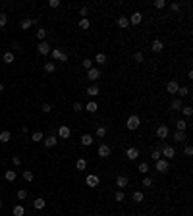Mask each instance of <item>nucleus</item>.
I'll use <instances>...</instances> for the list:
<instances>
[{"label":"nucleus","mask_w":193,"mask_h":216,"mask_svg":"<svg viewBox=\"0 0 193 216\" xmlns=\"http://www.w3.org/2000/svg\"><path fill=\"white\" fill-rule=\"evenodd\" d=\"M50 56L54 58L56 62H68V52L62 48H52L50 50Z\"/></svg>","instance_id":"nucleus-1"},{"label":"nucleus","mask_w":193,"mask_h":216,"mask_svg":"<svg viewBox=\"0 0 193 216\" xmlns=\"http://www.w3.org/2000/svg\"><path fill=\"white\" fill-rule=\"evenodd\" d=\"M155 168H156V172L164 174V172H168V170H170V162L166 160V158H159V160L155 162Z\"/></svg>","instance_id":"nucleus-2"},{"label":"nucleus","mask_w":193,"mask_h":216,"mask_svg":"<svg viewBox=\"0 0 193 216\" xmlns=\"http://www.w3.org/2000/svg\"><path fill=\"white\" fill-rule=\"evenodd\" d=\"M139 125H141V120H139V116H129L128 118V122H126V128L129 129V131H133V129H137Z\"/></svg>","instance_id":"nucleus-3"},{"label":"nucleus","mask_w":193,"mask_h":216,"mask_svg":"<svg viewBox=\"0 0 193 216\" xmlns=\"http://www.w3.org/2000/svg\"><path fill=\"white\" fill-rule=\"evenodd\" d=\"M160 155H162L166 160H172L174 156H176V149H174L172 145H164V147L160 149Z\"/></svg>","instance_id":"nucleus-4"},{"label":"nucleus","mask_w":193,"mask_h":216,"mask_svg":"<svg viewBox=\"0 0 193 216\" xmlns=\"http://www.w3.org/2000/svg\"><path fill=\"white\" fill-rule=\"evenodd\" d=\"M110 152H112V149H110V145H106V143H101L99 149H96V155H99L101 158H108Z\"/></svg>","instance_id":"nucleus-5"},{"label":"nucleus","mask_w":193,"mask_h":216,"mask_svg":"<svg viewBox=\"0 0 193 216\" xmlns=\"http://www.w3.org/2000/svg\"><path fill=\"white\" fill-rule=\"evenodd\" d=\"M168 135H170V129H168V125H159L156 128V137L159 139H168Z\"/></svg>","instance_id":"nucleus-6"},{"label":"nucleus","mask_w":193,"mask_h":216,"mask_svg":"<svg viewBox=\"0 0 193 216\" xmlns=\"http://www.w3.org/2000/svg\"><path fill=\"white\" fill-rule=\"evenodd\" d=\"M43 143H45V147L52 149V147H56V143H58V137H56L54 133H50L48 137H45V139H43Z\"/></svg>","instance_id":"nucleus-7"},{"label":"nucleus","mask_w":193,"mask_h":216,"mask_svg":"<svg viewBox=\"0 0 193 216\" xmlns=\"http://www.w3.org/2000/svg\"><path fill=\"white\" fill-rule=\"evenodd\" d=\"M139 155H141V152H139L137 147H129V149L126 151V158H128V160H135V158H139Z\"/></svg>","instance_id":"nucleus-8"},{"label":"nucleus","mask_w":193,"mask_h":216,"mask_svg":"<svg viewBox=\"0 0 193 216\" xmlns=\"http://www.w3.org/2000/svg\"><path fill=\"white\" fill-rule=\"evenodd\" d=\"M131 25H139V23H141L143 21V14L141 12H133V14H131L129 16V20H128Z\"/></svg>","instance_id":"nucleus-9"},{"label":"nucleus","mask_w":193,"mask_h":216,"mask_svg":"<svg viewBox=\"0 0 193 216\" xmlns=\"http://www.w3.org/2000/svg\"><path fill=\"white\" fill-rule=\"evenodd\" d=\"M101 77V70L99 68H91V70H87V79L89 81H96Z\"/></svg>","instance_id":"nucleus-10"},{"label":"nucleus","mask_w":193,"mask_h":216,"mask_svg":"<svg viewBox=\"0 0 193 216\" xmlns=\"http://www.w3.org/2000/svg\"><path fill=\"white\" fill-rule=\"evenodd\" d=\"M37 50H39V54L47 56V54H50V44H48L47 41H41V43H39V47H37Z\"/></svg>","instance_id":"nucleus-11"},{"label":"nucleus","mask_w":193,"mask_h":216,"mask_svg":"<svg viewBox=\"0 0 193 216\" xmlns=\"http://www.w3.org/2000/svg\"><path fill=\"white\" fill-rule=\"evenodd\" d=\"M70 135H72V129H70L68 125H60V128H58V137L60 139H68Z\"/></svg>","instance_id":"nucleus-12"},{"label":"nucleus","mask_w":193,"mask_h":216,"mask_svg":"<svg viewBox=\"0 0 193 216\" xmlns=\"http://www.w3.org/2000/svg\"><path fill=\"white\" fill-rule=\"evenodd\" d=\"M99 182H101L99 176H95V174H89V176L85 178V183L89 185V187H96V185H99Z\"/></svg>","instance_id":"nucleus-13"},{"label":"nucleus","mask_w":193,"mask_h":216,"mask_svg":"<svg viewBox=\"0 0 193 216\" xmlns=\"http://www.w3.org/2000/svg\"><path fill=\"white\" fill-rule=\"evenodd\" d=\"M178 89H180L178 81H168V83H166V93H170V95H176V93H178Z\"/></svg>","instance_id":"nucleus-14"},{"label":"nucleus","mask_w":193,"mask_h":216,"mask_svg":"<svg viewBox=\"0 0 193 216\" xmlns=\"http://www.w3.org/2000/svg\"><path fill=\"white\" fill-rule=\"evenodd\" d=\"M93 141H95V139H93L91 133H83V135H81V145H83V147H91Z\"/></svg>","instance_id":"nucleus-15"},{"label":"nucleus","mask_w":193,"mask_h":216,"mask_svg":"<svg viewBox=\"0 0 193 216\" xmlns=\"http://www.w3.org/2000/svg\"><path fill=\"white\" fill-rule=\"evenodd\" d=\"M162 48H164V43H162L160 39H155V41L151 43V50H153V52H160Z\"/></svg>","instance_id":"nucleus-16"},{"label":"nucleus","mask_w":193,"mask_h":216,"mask_svg":"<svg viewBox=\"0 0 193 216\" xmlns=\"http://www.w3.org/2000/svg\"><path fill=\"white\" fill-rule=\"evenodd\" d=\"M172 139L176 141V143H183L187 139V135H186V131H174V135H172Z\"/></svg>","instance_id":"nucleus-17"},{"label":"nucleus","mask_w":193,"mask_h":216,"mask_svg":"<svg viewBox=\"0 0 193 216\" xmlns=\"http://www.w3.org/2000/svg\"><path fill=\"white\" fill-rule=\"evenodd\" d=\"M128 183H129L128 176H118V178H116V185H118V189H124Z\"/></svg>","instance_id":"nucleus-18"},{"label":"nucleus","mask_w":193,"mask_h":216,"mask_svg":"<svg viewBox=\"0 0 193 216\" xmlns=\"http://www.w3.org/2000/svg\"><path fill=\"white\" fill-rule=\"evenodd\" d=\"M2 60H4V64H14V62H16V56H14V52H12V50H8V52H4V56H2Z\"/></svg>","instance_id":"nucleus-19"},{"label":"nucleus","mask_w":193,"mask_h":216,"mask_svg":"<svg viewBox=\"0 0 193 216\" xmlns=\"http://www.w3.org/2000/svg\"><path fill=\"white\" fill-rule=\"evenodd\" d=\"M33 206H35L37 210H43V209L47 206V201L43 199V197H39V199H35V201H33Z\"/></svg>","instance_id":"nucleus-20"},{"label":"nucleus","mask_w":193,"mask_h":216,"mask_svg":"<svg viewBox=\"0 0 193 216\" xmlns=\"http://www.w3.org/2000/svg\"><path fill=\"white\" fill-rule=\"evenodd\" d=\"M85 110L89 112V114H95L96 110H99V104H96L95 101H89V102H87V106H85Z\"/></svg>","instance_id":"nucleus-21"},{"label":"nucleus","mask_w":193,"mask_h":216,"mask_svg":"<svg viewBox=\"0 0 193 216\" xmlns=\"http://www.w3.org/2000/svg\"><path fill=\"white\" fill-rule=\"evenodd\" d=\"M187 125H189V124H187L186 120L180 118V120L176 122V131H186V129H187Z\"/></svg>","instance_id":"nucleus-22"},{"label":"nucleus","mask_w":193,"mask_h":216,"mask_svg":"<svg viewBox=\"0 0 193 216\" xmlns=\"http://www.w3.org/2000/svg\"><path fill=\"white\" fill-rule=\"evenodd\" d=\"M99 93H101L99 85H89V87H87V95H89V97H96Z\"/></svg>","instance_id":"nucleus-23"},{"label":"nucleus","mask_w":193,"mask_h":216,"mask_svg":"<svg viewBox=\"0 0 193 216\" xmlns=\"http://www.w3.org/2000/svg\"><path fill=\"white\" fill-rule=\"evenodd\" d=\"M4 178H6V182H16V178H17V174H16V170H6V174H4Z\"/></svg>","instance_id":"nucleus-24"},{"label":"nucleus","mask_w":193,"mask_h":216,"mask_svg":"<svg viewBox=\"0 0 193 216\" xmlns=\"http://www.w3.org/2000/svg\"><path fill=\"white\" fill-rule=\"evenodd\" d=\"M116 23H118V27H122V29H126V27H129V21H128V17H124V16H120Z\"/></svg>","instance_id":"nucleus-25"},{"label":"nucleus","mask_w":193,"mask_h":216,"mask_svg":"<svg viewBox=\"0 0 193 216\" xmlns=\"http://www.w3.org/2000/svg\"><path fill=\"white\" fill-rule=\"evenodd\" d=\"M131 199H133L135 203H141V201L145 199V195H143L141 191H133V193H131Z\"/></svg>","instance_id":"nucleus-26"},{"label":"nucleus","mask_w":193,"mask_h":216,"mask_svg":"<svg viewBox=\"0 0 193 216\" xmlns=\"http://www.w3.org/2000/svg\"><path fill=\"white\" fill-rule=\"evenodd\" d=\"M10 139H12V133H10V131H6V129H4L2 133H0V143H8Z\"/></svg>","instance_id":"nucleus-27"},{"label":"nucleus","mask_w":193,"mask_h":216,"mask_svg":"<svg viewBox=\"0 0 193 216\" xmlns=\"http://www.w3.org/2000/svg\"><path fill=\"white\" fill-rule=\"evenodd\" d=\"M21 176H23V179H25L27 183H31V182H33V178H35L31 170H23V174H21Z\"/></svg>","instance_id":"nucleus-28"},{"label":"nucleus","mask_w":193,"mask_h":216,"mask_svg":"<svg viewBox=\"0 0 193 216\" xmlns=\"http://www.w3.org/2000/svg\"><path fill=\"white\" fill-rule=\"evenodd\" d=\"M43 139H45V137H43V131H35V133L31 135V141H33V143H41Z\"/></svg>","instance_id":"nucleus-29"},{"label":"nucleus","mask_w":193,"mask_h":216,"mask_svg":"<svg viewBox=\"0 0 193 216\" xmlns=\"http://www.w3.org/2000/svg\"><path fill=\"white\" fill-rule=\"evenodd\" d=\"M35 23H37V20H23L21 21V29H29V27H33Z\"/></svg>","instance_id":"nucleus-30"},{"label":"nucleus","mask_w":193,"mask_h":216,"mask_svg":"<svg viewBox=\"0 0 193 216\" xmlns=\"http://www.w3.org/2000/svg\"><path fill=\"white\" fill-rule=\"evenodd\" d=\"M95 135L99 139H102L104 135H106V128H104V125H99V128H96V131H95Z\"/></svg>","instance_id":"nucleus-31"},{"label":"nucleus","mask_w":193,"mask_h":216,"mask_svg":"<svg viewBox=\"0 0 193 216\" xmlns=\"http://www.w3.org/2000/svg\"><path fill=\"white\" fill-rule=\"evenodd\" d=\"M95 62H96V64H106V54L99 52V54L95 56Z\"/></svg>","instance_id":"nucleus-32"},{"label":"nucleus","mask_w":193,"mask_h":216,"mask_svg":"<svg viewBox=\"0 0 193 216\" xmlns=\"http://www.w3.org/2000/svg\"><path fill=\"white\" fill-rule=\"evenodd\" d=\"M139 174H143V176H147L149 174V164H147V162H141V164H139Z\"/></svg>","instance_id":"nucleus-33"},{"label":"nucleus","mask_w":193,"mask_h":216,"mask_svg":"<svg viewBox=\"0 0 193 216\" xmlns=\"http://www.w3.org/2000/svg\"><path fill=\"white\" fill-rule=\"evenodd\" d=\"M12 212H14V216H23V214H25V209H23L21 205H17V206H14Z\"/></svg>","instance_id":"nucleus-34"},{"label":"nucleus","mask_w":193,"mask_h":216,"mask_svg":"<svg viewBox=\"0 0 193 216\" xmlns=\"http://www.w3.org/2000/svg\"><path fill=\"white\" fill-rule=\"evenodd\" d=\"M170 108H172V110H182V101H180V98H174Z\"/></svg>","instance_id":"nucleus-35"},{"label":"nucleus","mask_w":193,"mask_h":216,"mask_svg":"<svg viewBox=\"0 0 193 216\" xmlns=\"http://www.w3.org/2000/svg\"><path fill=\"white\" fill-rule=\"evenodd\" d=\"M54 70H56V64H54V62H47V64H45V71H47V74H52Z\"/></svg>","instance_id":"nucleus-36"},{"label":"nucleus","mask_w":193,"mask_h":216,"mask_svg":"<svg viewBox=\"0 0 193 216\" xmlns=\"http://www.w3.org/2000/svg\"><path fill=\"white\" fill-rule=\"evenodd\" d=\"M75 168H77V170H85V168H87V162H85V158H77V162H75Z\"/></svg>","instance_id":"nucleus-37"},{"label":"nucleus","mask_w":193,"mask_h":216,"mask_svg":"<svg viewBox=\"0 0 193 216\" xmlns=\"http://www.w3.org/2000/svg\"><path fill=\"white\" fill-rule=\"evenodd\" d=\"M114 199H116L118 203H122V201H124V199H126V195H124V191H122V189H118V191H116V193H114Z\"/></svg>","instance_id":"nucleus-38"},{"label":"nucleus","mask_w":193,"mask_h":216,"mask_svg":"<svg viewBox=\"0 0 193 216\" xmlns=\"http://www.w3.org/2000/svg\"><path fill=\"white\" fill-rule=\"evenodd\" d=\"M89 25H91L89 17H83V20L79 21V29H89Z\"/></svg>","instance_id":"nucleus-39"},{"label":"nucleus","mask_w":193,"mask_h":216,"mask_svg":"<svg viewBox=\"0 0 193 216\" xmlns=\"http://www.w3.org/2000/svg\"><path fill=\"white\" fill-rule=\"evenodd\" d=\"M182 114L186 116V118H189V116L193 114V108L191 106H182Z\"/></svg>","instance_id":"nucleus-40"},{"label":"nucleus","mask_w":193,"mask_h":216,"mask_svg":"<svg viewBox=\"0 0 193 216\" xmlns=\"http://www.w3.org/2000/svg\"><path fill=\"white\" fill-rule=\"evenodd\" d=\"M133 60H135V64H141V62L145 60V56H143V52H135V54H133Z\"/></svg>","instance_id":"nucleus-41"},{"label":"nucleus","mask_w":193,"mask_h":216,"mask_svg":"<svg viewBox=\"0 0 193 216\" xmlns=\"http://www.w3.org/2000/svg\"><path fill=\"white\" fill-rule=\"evenodd\" d=\"M37 39L39 41H45L47 39V29H43V27H41V29L37 31Z\"/></svg>","instance_id":"nucleus-42"},{"label":"nucleus","mask_w":193,"mask_h":216,"mask_svg":"<svg viewBox=\"0 0 193 216\" xmlns=\"http://www.w3.org/2000/svg\"><path fill=\"white\" fill-rule=\"evenodd\" d=\"M17 199H20V201L27 199V189H20V191H17Z\"/></svg>","instance_id":"nucleus-43"},{"label":"nucleus","mask_w":193,"mask_h":216,"mask_svg":"<svg viewBox=\"0 0 193 216\" xmlns=\"http://www.w3.org/2000/svg\"><path fill=\"white\" fill-rule=\"evenodd\" d=\"M81 66H83L85 70H91V68H93V60H89V58H85V60L81 62Z\"/></svg>","instance_id":"nucleus-44"},{"label":"nucleus","mask_w":193,"mask_h":216,"mask_svg":"<svg viewBox=\"0 0 193 216\" xmlns=\"http://www.w3.org/2000/svg\"><path fill=\"white\" fill-rule=\"evenodd\" d=\"M176 95H182V97H187V95H189V87H180Z\"/></svg>","instance_id":"nucleus-45"},{"label":"nucleus","mask_w":193,"mask_h":216,"mask_svg":"<svg viewBox=\"0 0 193 216\" xmlns=\"http://www.w3.org/2000/svg\"><path fill=\"white\" fill-rule=\"evenodd\" d=\"M151 158L156 162V160H159V158H162V155H160V149H155L153 151V155H151Z\"/></svg>","instance_id":"nucleus-46"},{"label":"nucleus","mask_w":193,"mask_h":216,"mask_svg":"<svg viewBox=\"0 0 193 216\" xmlns=\"http://www.w3.org/2000/svg\"><path fill=\"white\" fill-rule=\"evenodd\" d=\"M180 8H182V4H180V2H172V4H170V10H172L174 14L180 12Z\"/></svg>","instance_id":"nucleus-47"},{"label":"nucleus","mask_w":193,"mask_h":216,"mask_svg":"<svg viewBox=\"0 0 193 216\" xmlns=\"http://www.w3.org/2000/svg\"><path fill=\"white\" fill-rule=\"evenodd\" d=\"M87 14H89V8H87V6H81V8H79V16H81V20H83V17H87Z\"/></svg>","instance_id":"nucleus-48"},{"label":"nucleus","mask_w":193,"mask_h":216,"mask_svg":"<svg viewBox=\"0 0 193 216\" xmlns=\"http://www.w3.org/2000/svg\"><path fill=\"white\" fill-rule=\"evenodd\" d=\"M143 185H145V187H153V179L149 178V176H145V178H143Z\"/></svg>","instance_id":"nucleus-49"},{"label":"nucleus","mask_w":193,"mask_h":216,"mask_svg":"<svg viewBox=\"0 0 193 216\" xmlns=\"http://www.w3.org/2000/svg\"><path fill=\"white\" fill-rule=\"evenodd\" d=\"M183 155H186V156H187V158H189V156H191V155H193V147H191V145H187V147H186V149H183Z\"/></svg>","instance_id":"nucleus-50"},{"label":"nucleus","mask_w":193,"mask_h":216,"mask_svg":"<svg viewBox=\"0 0 193 216\" xmlns=\"http://www.w3.org/2000/svg\"><path fill=\"white\" fill-rule=\"evenodd\" d=\"M8 23V16L6 14H0V27H4Z\"/></svg>","instance_id":"nucleus-51"},{"label":"nucleus","mask_w":193,"mask_h":216,"mask_svg":"<svg viewBox=\"0 0 193 216\" xmlns=\"http://www.w3.org/2000/svg\"><path fill=\"white\" fill-rule=\"evenodd\" d=\"M164 6H166L164 0H155V8H159V10H160V8H164Z\"/></svg>","instance_id":"nucleus-52"},{"label":"nucleus","mask_w":193,"mask_h":216,"mask_svg":"<svg viewBox=\"0 0 193 216\" xmlns=\"http://www.w3.org/2000/svg\"><path fill=\"white\" fill-rule=\"evenodd\" d=\"M48 6H50V8H60V0H50Z\"/></svg>","instance_id":"nucleus-53"},{"label":"nucleus","mask_w":193,"mask_h":216,"mask_svg":"<svg viewBox=\"0 0 193 216\" xmlns=\"http://www.w3.org/2000/svg\"><path fill=\"white\" fill-rule=\"evenodd\" d=\"M79 110H83L81 102H74V112H79Z\"/></svg>","instance_id":"nucleus-54"},{"label":"nucleus","mask_w":193,"mask_h":216,"mask_svg":"<svg viewBox=\"0 0 193 216\" xmlns=\"http://www.w3.org/2000/svg\"><path fill=\"white\" fill-rule=\"evenodd\" d=\"M41 108H43V112H47V114H48V112L52 110V106H50V104H47V102H45V104H43Z\"/></svg>","instance_id":"nucleus-55"},{"label":"nucleus","mask_w":193,"mask_h":216,"mask_svg":"<svg viewBox=\"0 0 193 216\" xmlns=\"http://www.w3.org/2000/svg\"><path fill=\"white\" fill-rule=\"evenodd\" d=\"M12 162H14V166H20V164H21V158H20V156H14Z\"/></svg>","instance_id":"nucleus-56"},{"label":"nucleus","mask_w":193,"mask_h":216,"mask_svg":"<svg viewBox=\"0 0 193 216\" xmlns=\"http://www.w3.org/2000/svg\"><path fill=\"white\" fill-rule=\"evenodd\" d=\"M20 48H21L20 43H14V44H12V50H20Z\"/></svg>","instance_id":"nucleus-57"},{"label":"nucleus","mask_w":193,"mask_h":216,"mask_svg":"<svg viewBox=\"0 0 193 216\" xmlns=\"http://www.w3.org/2000/svg\"><path fill=\"white\" fill-rule=\"evenodd\" d=\"M0 93H4V85L2 83H0Z\"/></svg>","instance_id":"nucleus-58"},{"label":"nucleus","mask_w":193,"mask_h":216,"mask_svg":"<svg viewBox=\"0 0 193 216\" xmlns=\"http://www.w3.org/2000/svg\"><path fill=\"white\" fill-rule=\"evenodd\" d=\"M0 209H2V201H0Z\"/></svg>","instance_id":"nucleus-59"},{"label":"nucleus","mask_w":193,"mask_h":216,"mask_svg":"<svg viewBox=\"0 0 193 216\" xmlns=\"http://www.w3.org/2000/svg\"><path fill=\"white\" fill-rule=\"evenodd\" d=\"M0 191H2V187H0Z\"/></svg>","instance_id":"nucleus-60"}]
</instances>
